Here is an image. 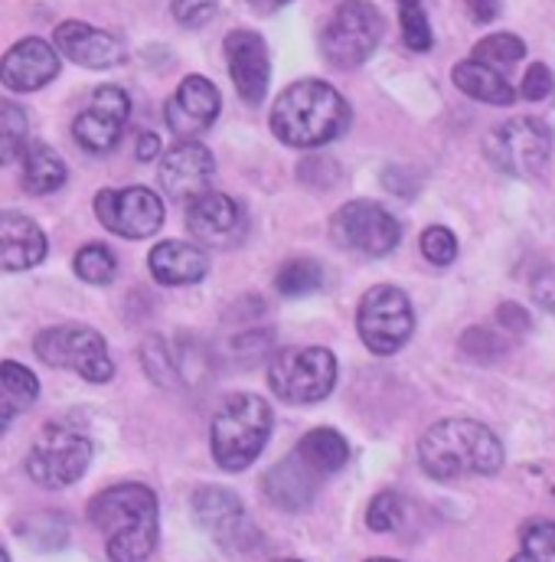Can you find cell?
<instances>
[{"label":"cell","mask_w":555,"mask_h":562,"mask_svg":"<svg viewBox=\"0 0 555 562\" xmlns=\"http://www.w3.org/2000/svg\"><path fill=\"white\" fill-rule=\"evenodd\" d=\"M92 527L105 537L112 562H144L157 550L160 510L157 494L147 484H115L92 497Z\"/></svg>","instance_id":"cell-1"},{"label":"cell","mask_w":555,"mask_h":562,"mask_svg":"<svg viewBox=\"0 0 555 562\" xmlns=\"http://www.w3.org/2000/svg\"><path fill=\"white\" fill-rule=\"evenodd\" d=\"M350 128L347 99L320 79L287 86L272 105V132L287 147H324Z\"/></svg>","instance_id":"cell-2"},{"label":"cell","mask_w":555,"mask_h":562,"mask_svg":"<svg viewBox=\"0 0 555 562\" xmlns=\"http://www.w3.org/2000/svg\"><path fill=\"white\" fill-rule=\"evenodd\" d=\"M418 461L434 481L497 474L503 468V445L484 422L444 419L421 435Z\"/></svg>","instance_id":"cell-3"},{"label":"cell","mask_w":555,"mask_h":562,"mask_svg":"<svg viewBox=\"0 0 555 562\" xmlns=\"http://www.w3.org/2000/svg\"><path fill=\"white\" fill-rule=\"evenodd\" d=\"M272 406L256 393L229 396L209 425V448L223 471H246L272 438Z\"/></svg>","instance_id":"cell-4"},{"label":"cell","mask_w":555,"mask_h":562,"mask_svg":"<svg viewBox=\"0 0 555 562\" xmlns=\"http://www.w3.org/2000/svg\"><path fill=\"white\" fill-rule=\"evenodd\" d=\"M383 30L386 20L376 3L343 0L320 30V56L333 69H356L376 53Z\"/></svg>","instance_id":"cell-5"},{"label":"cell","mask_w":555,"mask_h":562,"mask_svg":"<svg viewBox=\"0 0 555 562\" xmlns=\"http://www.w3.org/2000/svg\"><path fill=\"white\" fill-rule=\"evenodd\" d=\"M269 386L291 406H314L337 386V357L327 347H291L269 363Z\"/></svg>","instance_id":"cell-6"},{"label":"cell","mask_w":555,"mask_h":562,"mask_svg":"<svg viewBox=\"0 0 555 562\" xmlns=\"http://www.w3.org/2000/svg\"><path fill=\"white\" fill-rule=\"evenodd\" d=\"M36 357L49 367H63L79 373L89 383H109L115 376V363L109 357L105 337L86 324H56L36 334Z\"/></svg>","instance_id":"cell-7"},{"label":"cell","mask_w":555,"mask_h":562,"mask_svg":"<svg viewBox=\"0 0 555 562\" xmlns=\"http://www.w3.org/2000/svg\"><path fill=\"white\" fill-rule=\"evenodd\" d=\"M553 128L540 119H510L484 138V157L507 177H536L553 157Z\"/></svg>","instance_id":"cell-8"},{"label":"cell","mask_w":555,"mask_h":562,"mask_svg":"<svg viewBox=\"0 0 555 562\" xmlns=\"http://www.w3.org/2000/svg\"><path fill=\"white\" fill-rule=\"evenodd\" d=\"M92 464V441L69 428V425H46L30 454H26V474L46 487V491H63L69 484H76Z\"/></svg>","instance_id":"cell-9"},{"label":"cell","mask_w":555,"mask_h":562,"mask_svg":"<svg viewBox=\"0 0 555 562\" xmlns=\"http://www.w3.org/2000/svg\"><path fill=\"white\" fill-rule=\"evenodd\" d=\"M356 330L376 357H393L403 350L416 330V311L403 288L376 284L363 294L356 311Z\"/></svg>","instance_id":"cell-10"},{"label":"cell","mask_w":555,"mask_h":562,"mask_svg":"<svg viewBox=\"0 0 555 562\" xmlns=\"http://www.w3.org/2000/svg\"><path fill=\"white\" fill-rule=\"evenodd\" d=\"M330 236L337 246L363 252V256H389L399 239H403V226L399 220L373 200H350L343 203L333 220H330Z\"/></svg>","instance_id":"cell-11"},{"label":"cell","mask_w":555,"mask_h":562,"mask_svg":"<svg viewBox=\"0 0 555 562\" xmlns=\"http://www.w3.org/2000/svg\"><path fill=\"white\" fill-rule=\"evenodd\" d=\"M196 524L226 550V553H249L259 547V530L246 514V504L229 487H200L193 494Z\"/></svg>","instance_id":"cell-12"},{"label":"cell","mask_w":555,"mask_h":562,"mask_svg":"<svg viewBox=\"0 0 555 562\" xmlns=\"http://www.w3.org/2000/svg\"><path fill=\"white\" fill-rule=\"evenodd\" d=\"M95 216L109 233L122 239H147L163 226V203L147 187L102 190L95 196Z\"/></svg>","instance_id":"cell-13"},{"label":"cell","mask_w":555,"mask_h":562,"mask_svg":"<svg viewBox=\"0 0 555 562\" xmlns=\"http://www.w3.org/2000/svg\"><path fill=\"white\" fill-rule=\"evenodd\" d=\"M186 229L193 239L213 249H229L239 246L249 233V216L242 203H236L226 193L206 190L186 203Z\"/></svg>","instance_id":"cell-14"},{"label":"cell","mask_w":555,"mask_h":562,"mask_svg":"<svg viewBox=\"0 0 555 562\" xmlns=\"http://www.w3.org/2000/svg\"><path fill=\"white\" fill-rule=\"evenodd\" d=\"M128 115H132L128 92L118 86H99L92 92V102L72 122V135L89 154H109L122 138Z\"/></svg>","instance_id":"cell-15"},{"label":"cell","mask_w":555,"mask_h":562,"mask_svg":"<svg viewBox=\"0 0 555 562\" xmlns=\"http://www.w3.org/2000/svg\"><path fill=\"white\" fill-rule=\"evenodd\" d=\"M223 95L206 76H186L177 92L167 99L163 122L180 140H193L196 135L209 132L213 122L219 119Z\"/></svg>","instance_id":"cell-16"},{"label":"cell","mask_w":555,"mask_h":562,"mask_svg":"<svg viewBox=\"0 0 555 562\" xmlns=\"http://www.w3.org/2000/svg\"><path fill=\"white\" fill-rule=\"evenodd\" d=\"M216 173V157L206 144L200 140H180L160 157V190L180 203H190L193 196L206 193Z\"/></svg>","instance_id":"cell-17"},{"label":"cell","mask_w":555,"mask_h":562,"mask_svg":"<svg viewBox=\"0 0 555 562\" xmlns=\"http://www.w3.org/2000/svg\"><path fill=\"white\" fill-rule=\"evenodd\" d=\"M226 49V63H229V76L242 95L246 105H262L269 82H272V59H269V46L256 30H233L223 43Z\"/></svg>","instance_id":"cell-18"},{"label":"cell","mask_w":555,"mask_h":562,"mask_svg":"<svg viewBox=\"0 0 555 562\" xmlns=\"http://www.w3.org/2000/svg\"><path fill=\"white\" fill-rule=\"evenodd\" d=\"M56 53H63L66 59H72L76 66H86V69H115L125 63V43L109 33V30H99L92 23H82V20H66L56 26Z\"/></svg>","instance_id":"cell-19"},{"label":"cell","mask_w":555,"mask_h":562,"mask_svg":"<svg viewBox=\"0 0 555 562\" xmlns=\"http://www.w3.org/2000/svg\"><path fill=\"white\" fill-rule=\"evenodd\" d=\"M56 76H59V53L39 36H26L13 43L0 59V82L10 92H36Z\"/></svg>","instance_id":"cell-20"},{"label":"cell","mask_w":555,"mask_h":562,"mask_svg":"<svg viewBox=\"0 0 555 562\" xmlns=\"http://www.w3.org/2000/svg\"><path fill=\"white\" fill-rule=\"evenodd\" d=\"M43 259H46L43 229L16 210H0V269L26 272L36 269Z\"/></svg>","instance_id":"cell-21"},{"label":"cell","mask_w":555,"mask_h":562,"mask_svg":"<svg viewBox=\"0 0 555 562\" xmlns=\"http://www.w3.org/2000/svg\"><path fill=\"white\" fill-rule=\"evenodd\" d=\"M320 474L310 468V464H304V458L294 451V454H287V458H281L275 468L262 477V491H265V497L281 507V510H304V507H310V501L317 497V487H320Z\"/></svg>","instance_id":"cell-22"},{"label":"cell","mask_w":555,"mask_h":562,"mask_svg":"<svg viewBox=\"0 0 555 562\" xmlns=\"http://www.w3.org/2000/svg\"><path fill=\"white\" fill-rule=\"evenodd\" d=\"M147 266H150V276L160 284L177 288V284H196V281L206 279L209 256L193 243L170 239V243H160V246L150 249Z\"/></svg>","instance_id":"cell-23"},{"label":"cell","mask_w":555,"mask_h":562,"mask_svg":"<svg viewBox=\"0 0 555 562\" xmlns=\"http://www.w3.org/2000/svg\"><path fill=\"white\" fill-rule=\"evenodd\" d=\"M451 79L474 102H487V105H513L517 102V89L507 82V76L477 63V59H461L454 66Z\"/></svg>","instance_id":"cell-24"},{"label":"cell","mask_w":555,"mask_h":562,"mask_svg":"<svg viewBox=\"0 0 555 562\" xmlns=\"http://www.w3.org/2000/svg\"><path fill=\"white\" fill-rule=\"evenodd\" d=\"M69 170L66 160L49 147V144H26L23 150V187L33 196L56 193L66 183Z\"/></svg>","instance_id":"cell-25"},{"label":"cell","mask_w":555,"mask_h":562,"mask_svg":"<svg viewBox=\"0 0 555 562\" xmlns=\"http://www.w3.org/2000/svg\"><path fill=\"white\" fill-rule=\"evenodd\" d=\"M294 451H297V454L304 458V464H310L320 477L337 474V471L347 464V458H350V445H347V438H343L337 428H314V431H307V435L297 441Z\"/></svg>","instance_id":"cell-26"},{"label":"cell","mask_w":555,"mask_h":562,"mask_svg":"<svg viewBox=\"0 0 555 562\" xmlns=\"http://www.w3.org/2000/svg\"><path fill=\"white\" fill-rule=\"evenodd\" d=\"M16 537L23 543H30L33 550L39 553H53V550H63L66 540H69V520L63 514H53V510H39V514H30L16 524Z\"/></svg>","instance_id":"cell-27"},{"label":"cell","mask_w":555,"mask_h":562,"mask_svg":"<svg viewBox=\"0 0 555 562\" xmlns=\"http://www.w3.org/2000/svg\"><path fill=\"white\" fill-rule=\"evenodd\" d=\"M140 367L147 370V376L157 386H167V390L183 386V363L173 353V347L163 337H157V334L140 344Z\"/></svg>","instance_id":"cell-28"},{"label":"cell","mask_w":555,"mask_h":562,"mask_svg":"<svg viewBox=\"0 0 555 562\" xmlns=\"http://www.w3.org/2000/svg\"><path fill=\"white\" fill-rule=\"evenodd\" d=\"M523 56H526V43H523L520 36H513V33H490V36H484V40L474 46V53H471V59H477V63L497 69V72L513 69Z\"/></svg>","instance_id":"cell-29"},{"label":"cell","mask_w":555,"mask_h":562,"mask_svg":"<svg viewBox=\"0 0 555 562\" xmlns=\"http://www.w3.org/2000/svg\"><path fill=\"white\" fill-rule=\"evenodd\" d=\"M26 140H30V119H26V112L16 102L0 99V167L16 160L26 150Z\"/></svg>","instance_id":"cell-30"},{"label":"cell","mask_w":555,"mask_h":562,"mask_svg":"<svg viewBox=\"0 0 555 562\" xmlns=\"http://www.w3.org/2000/svg\"><path fill=\"white\" fill-rule=\"evenodd\" d=\"M275 288L287 297H304L324 288V269L314 259H291L278 269Z\"/></svg>","instance_id":"cell-31"},{"label":"cell","mask_w":555,"mask_h":562,"mask_svg":"<svg viewBox=\"0 0 555 562\" xmlns=\"http://www.w3.org/2000/svg\"><path fill=\"white\" fill-rule=\"evenodd\" d=\"M0 393L13 403L16 413L30 409L39 396V380L16 360H3L0 363Z\"/></svg>","instance_id":"cell-32"},{"label":"cell","mask_w":555,"mask_h":562,"mask_svg":"<svg viewBox=\"0 0 555 562\" xmlns=\"http://www.w3.org/2000/svg\"><path fill=\"white\" fill-rule=\"evenodd\" d=\"M76 276L89 284H109L118 276V259L109 246L102 243H92V246H82L76 252Z\"/></svg>","instance_id":"cell-33"},{"label":"cell","mask_w":555,"mask_h":562,"mask_svg":"<svg viewBox=\"0 0 555 562\" xmlns=\"http://www.w3.org/2000/svg\"><path fill=\"white\" fill-rule=\"evenodd\" d=\"M510 562H555V520H530L520 533V553Z\"/></svg>","instance_id":"cell-34"},{"label":"cell","mask_w":555,"mask_h":562,"mask_svg":"<svg viewBox=\"0 0 555 562\" xmlns=\"http://www.w3.org/2000/svg\"><path fill=\"white\" fill-rule=\"evenodd\" d=\"M399 23H403V40L409 49H416V53L431 49L434 33H431V23H428L421 0H399Z\"/></svg>","instance_id":"cell-35"},{"label":"cell","mask_w":555,"mask_h":562,"mask_svg":"<svg viewBox=\"0 0 555 562\" xmlns=\"http://www.w3.org/2000/svg\"><path fill=\"white\" fill-rule=\"evenodd\" d=\"M406 517V507H403V497L396 491H383L370 501V510H366V524L370 530L376 533H393Z\"/></svg>","instance_id":"cell-36"},{"label":"cell","mask_w":555,"mask_h":562,"mask_svg":"<svg viewBox=\"0 0 555 562\" xmlns=\"http://www.w3.org/2000/svg\"><path fill=\"white\" fill-rule=\"evenodd\" d=\"M421 256L431 266H438V269L451 266L457 259V239H454V233L444 229V226H428L421 233Z\"/></svg>","instance_id":"cell-37"},{"label":"cell","mask_w":555,"mask_h":562,"mask_svg":"<svg viewBox=\"0 0 555 562\" xmlns=\"http://www.w3.org/2000/svg\"><path fill=\"white\" fill-rule=\"evenodd\" d=\"M216 0H170L173 20L186 30H200L216 16Z\"/></svg>","instance_id":"cell-38"},{"label":"cell","mask_w":555,"mask_h":562,"mask_svg":"<svg viewBox=\"0 0 555 562\" xmlns=\"http://www.w3.org/2000/svg\"><path fill=\"white\" fill-rule=\"evenodd\" d=\"M555 89V76L550 66H543V63H533L530 69H526V76H523V86H520V95L526 99V102H543V99H550Z\"/></svg>","instance_id":"cell-39"},{"label":"cell","mask_w":555,"mask_h":562,"mask_svg":"<svg viewBox=\"0 0 555 562\" xmlns=\"http://www.w3.org/2000/svg\"><path fill=\"white\" fill-rule=\"evenodd\" d=\"M497 321H500V327L513 330V337L530 330V314H526L520 304H500V307H497Z\"/></svg>","instance_id":"cell-40"},{"label":"cell","mask_w":555,"mask_h":562,"mask_svg":"<svg viewBox=\"0 0 555 562\" xmlns=\"http://www.w3.org/2000/svg\"><path fill=\"white\" fill-rule=\"evenodd\" d=\"M533 297H536L540 307H546V311H553L555 314V266L543 269V272L533 279Z\"/></svg>","instance_id":"cell-41"},{"label":"cell","mask_w":555,"mask_h":562,"mask_svg":"<svg viewBox=\"0 0 555 562\" xmlns=\"http://www.w3.org/2000/svg\"><path fill=\"white\" fill-rule=\"evenodd\" d=\"M474 23H490L500 16V0H464Z\"/></svg>","instance_id":"cell-42"},{"label":"cell","mask_w":555,"mask_h":562,"mask_svg":"<svg viewBox=\"0 0 555 562\" xmlns=\"http://www.w3.org/2000/svg\"><path fill=\"white\" fill-rule=\"evenodd\" d=\"M154 157H160V138L144 132L138 140V160H154Z\"/></svg>","instance_id":"cell-43"},{"label":"cell","mask_w":555,"mask_h":562,"mask_svg":"<svg viewBox=\"0 0 555 562\" xmlns=\"http://www.w3.org/2000/svg\"><path fill=\"white\" fill-rule=\"evenodd\" d=\"M13 416H16V409H13V403L0 393V435L10 428V422H13Z\"/></svg>","instance_id":"cell-44"},{"label":"cell","mask_w":555,"mask_h":562,"mask_svg":"<svg viewBox=\"0 0 555 562\" xmlns=\"http://www.w3.org/2000/svg\"><path fill=\"white\" fill-rule=\"evenodd\" d=\"M259 13H275V10H281L284 3H291V0H249Z\"/></svg>","instance_id":"cell-45"},{"label":"cell","mask_w":555,"mask_h":562,"mask_svg":"<svg viewBox=\"0 0 555 562\" xmlns=\"http://www.w3.org/2000/svg\"><path fill=\"white\" fill-rule=\"evenodd\" d=\"M0 562H10V557H7V553H3V550H0Z\"/></svg>","instance_id":"cell-46"},{"label":"cell","mask_w":555,"mask_h":562,"mask_svg":"<svg viewBox=\"0 0 555 562\" xmlns=\"http://www.w3.org/2000/svg\"><path fill=\"white\" fill-rule=\"evenodd\" d=\"M366 562H396V560H366Z\"/></svg>","instance_id":"cell-47"},{"label":"cell","mask_w":555,"mask_h":562,"mask_svg":"<svg viewBox=\"0 0 555 562\" xmlns=\"http://www.w3.org/2000/svg\"><path fill=\"white\" fill-rule=\"evenodd\" d=\"M275 562H301V560H275Z\"/></svg>","instance_id":"cell-48"}]
</instances>
